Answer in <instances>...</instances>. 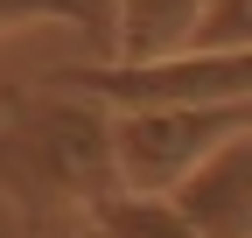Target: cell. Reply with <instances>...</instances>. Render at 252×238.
I'll list each match as a JSON object with an SVG mask.
<instances>
[{"mask_svg":"<svg viewBox=\"0 0 252 238\" xmlns=\"http://www.w3.org/2000/svg\"><path fill=\"white\" fill-rule=\"evenodd\" d=\"M42 84L84 91L112 112H154V105H231L252 98V49H168L147 63H119V56H91V63H63Z\"/></svg>","mask_w":252,"mask_h":238,"instance_id":"cell-2","label":"cell"},{"mask_svg":"<svg viewBox=\"0 0 252 238\" xmlns=\"http://www.w3.org/2000/svg\"><path fill=\"white\" fill-rule=\"evenodd\" d=\"M210 14V0H112V56L147 63V56L189 49Z\"/></svg>","mask_w":252,"mask_h":238,"instance_id":"cell-5","label":"cell"},{"mask_svg":"<svg viewBox=\"0 0 252 238\" xmlns=\"http://www.w3.org/2000/svg\"><path fill=\"white\" fill-rule=\"evenodd\" d=\"M70 238H77V231H70Z\"/></svg>","mask_w":252,"mask_h":238,"instance_id":"cell-9","label":"cell"},{"mask_svg":"<svg viewBox=\"0 0 252 238\" xmlns=\"http://www.w3.org/2000/svg\"><path fill=\"white\" fill-rule=\"evenodd\" d=\"M252 133V98L231 105H154V112H112L119 140V189L175 196L217 147Z\"/></svg>","mask_w":252,"mask_h":238,"instance_id":"cell-3","label":"cell"},{"mask_svg":"<svg viewBox=\"0 0 252 238\" xmlns=\"http://www.w3.org/2000/svg\"><path fill=\"white\" fill-rule=\"evenodd\" d=\"M77 28V35H105V56H112V0H0V35L14 28Z\"/></svg>","mask_w":252,"mask_h":238,"instance_id":"cell-7","label":"cell"},{"mask_svg":"<svg viewBox=\"0 0 252 238\" xmlns=\"http://www.w3.org/2000/svg\"><path fill=\"white\" fill-rule=\"evenodd\" d=\"M91 238H203L196 224L182 217L175 196H140V189H119L91 210Z\"/></svg>","mask_w":252,"mask_h":238,"instance_id":"cell-6","label":"cell"},{"mask_svg":"<svg viewBox=\"0 0 252 238\" xmlns=\"http://www.w3.org/2000/svg\"><path fill=\"white\" fill-rule=\"evenodd\" d=\"M196 42L203 49H252V0H210Z\"/></svg>","mask_w":252,"mask_h":238,"instance_id":"cell-8","label":"cell"},{"mask_svg":"<svg viewBox=\"0 0 252 238\" xmlns=\"http://www.w3.org/2000/svg\"><path fill=\"white\" fill-rule=\"evenodd\" d=\"M175 203H182V217L203 238H252V133H238L231 147H217L175 189Z\"/></svg>","mask_w":252,"mask_h":238,"instance_id":"cell-4","label":"cell"},{"mask_svg":"<svg viewBox=\"0 0 252 238\" xmlns=\"http://www.w3.org/2000/svg\"><path fill=\"white\" fill-rule=\"evenodd\" d=\"M0 196L42 238H70V224H91V210L119 196L112 105L42 77L0 91Z\"/></svg>","mask_w":252,"mask_h":238,"instance_id":"cell-1","label":"cell"}]
</instances>
